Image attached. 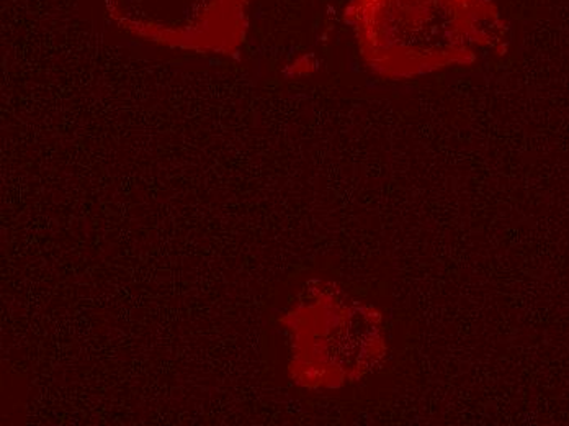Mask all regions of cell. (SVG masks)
<instances>
[{"mask_svg": "<svg viewBox=\"0 0 569 426\" xmlns=\"http://www.w3.org/2000/svg\"><path fill=\"white\" fill-rule=\"evenodd\" d=\"M343 22L363 60L390 78L467 65L506 31L492 0H349Z\"/></svg>", "mask_w": 569, "mask_h": 426, "instance_id": "cell-1", "label": "cell"}, {"mask_svg": "<svg viewBox=\"0 0 569 426\" xmlns=\"http://www.w3.org/2000/svg\"><path fill=\"white\" fill-rule=\"evenodd\" d=\"M124 33L179 50L232 55L244 43L252 0H102Z\"/></svg>", "mask_w": 569, "mask_h": 426, "instance_id": "cell-2", "label": "cell"}]
</instances>
